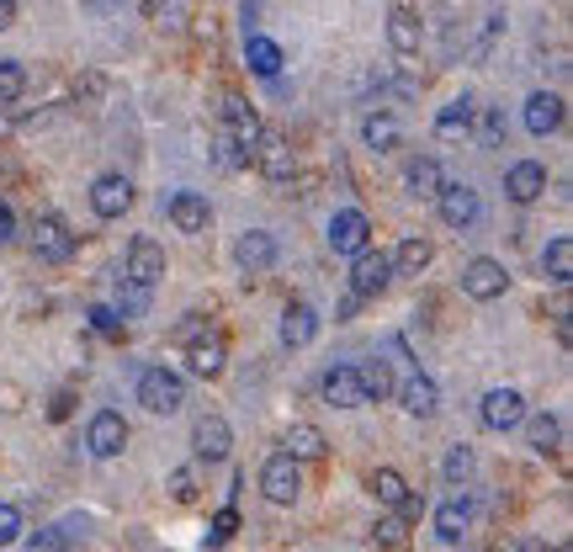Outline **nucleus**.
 Listing matches in <instances>:
<instances>
[{
    "instance_id": "38",
    "label": "nucleus",
    "mask_w": 573,
    "mask_h": 552,
    "mask_svg": "<svg viewBox=\"0 0 573 552\" xmlns=\"http://www.w3.org/2000/svg\"><path fill=\"white\" fill-rule=\"evenodd\" d=\"M377 548H388V552L410 548V520H404V515H382V520H377Z\"/></svg>"
},
{
    "instance_id": "30",
    "label": "nucleus",
    "mask_w": 573,
    "mask_h": 552,
    "mask_svg": "<svg viewBox=\"0 0 573 552\" xmlns=\"http://www.w3.org/2000/svg\"><path fill=\"white\" fill-rule=\"evenodd\" d=\"M404 181H410L414 197H436V192H441V181H447V176H441V159H436V155L410 159V176H404Z\"/></svg>"
},
{
    "instance_id": "1",
    "label": "nucleus",
    "mask_w": 573,
    "mask_h": 552,
    "mask_svg": "<svg viewBox=\"0 0 573 552\" xmlns=\"http://www.w3.org/2000/svg\"><path fill=\"white\" fill-rule=\"evenodd\" d=\"M218 128H223V133H229V139H234V144L249 155V165H255V144H260V133H266V128H260V112L249 107L245 96H234V91H229V96L218 101Z\"/></svg>"
},
{
    "instance_id": "44",
    "label": "nucleus",
    "mask_w": 573,
    "mask_h": 552,
    "mask_svg": "<svg viewBox=\"0 0 573 552\" xmlns=\"http://www.w3.org/2000/svg\"><path fill=\"white\" fill-rule=\"evenodd\" d=\"M144 292H149V287H138V281L123 276V287H118V314H144Z\"/></svg>"
},
{
    "instance_id": "29",
    "label": "nucleus",
    "mask_w": 573,
    "mask_h": 552,
    "mask_svg": "<svg viewBox=\"0 0 573 552\" xmlns=\"http://www.w3.org/2000/svg\"><path fill=\"white\" fill-rule=\"evenodd\" d=\"M541 272H547V281H558V287L573 281V239L569 235H558L541 250Z\"/></svg>"
},
{
    "instance_id": "49",
    "label": "nucleus",
    "mask_w": 573,
    "mask_h": 552,
    "mask_svg": "<svg viewBox=\"0 0 573 552\" xmlns=\"http://www.w3.org/2000/svg\"><path fill=\"white\" fill-rule=\"evenodd\" d=\"M16 27V0H0V33Z\"/></svg>"
},
{
    "instance_id": "8",
    "label": "nucleus",
    "mask_w": 573,
    "mask_h": 552,
    "mask_svg": "<svg viewBox=\"0 0 573 552\" xmlns=\"http://www.w3.org/2000/svg\"><path fill=\"white\" fill-rule=\"evenodd\" d=\"M127 207H133V181H127V176L107 170V176L90 181V213H96V218H123Z\"/></svg>"
},
{
    "instance_id": "34",
    "label": "nucleus",
    "mask_w": 573,
    "mask_h": 552,
    "mask_svg": "<svg viewBox=\"0 0 573 552\" xmlns=\"http://www.w3.org/2000/svg\"><path fill=\"white\" fill-rule=\"evenodd\" d=\"M356 383H362V398H388L393 394V367L377 356L367 367H356Z\"/></svg>"
},
{
    "instance_id": "18",
    "label": "nucleus",
    "mask_w": 573,
    "mask_h": 552,
    "mask_svg": "<svg viewBox=\"0 0 573 552\" xmlns=\"http://www.w3.org/2000/svg\"><path fill=\"white\" fill-rule=\"evenodd\" d=\"M541 192H547V170H541L536 159H521V165H510V176H504V197L515 202V207H532Z\"/></svg>"
},
{
    "instance_id": "37",
    "label": "nucleus",
    "mask_w": 573,
    "mask_h": 552,
    "mask_svg": "<svg viewBox=\"0 0 573 552\" xmlns=\"http://www.w3.org/2000/svg\"><path fill=\"white\" fill-rule=\"evenodd\" d=\"M526 431H532V446L536 452H558V441H563V425H558V415H532V420H521Z\"/></svg>"
},
{
    "instance_id": "36",
    "label": "nucleus",
    "mask_w": 573,
    "mask_h": 552,
    "mask_svg": "<svg viewBox=\"0 0 573 552\" xmlns=\"http://www.w3.org/2000/svg\"><path fill=\"white\" fill-rule=\"evenodd\" d=\"M212 165H218V170H229V176H234V170H249V155L234 144V139H229V133H223V128L212 133Z\"/></svg>"
},
{
    "instance_id": "14",
    "label": "nucleus",
    "mask_w": 573,
    "mask_h": 552,
    "mask_svg": "<svg viewBox=\"0 0 573 552\" xmlns=\"http://www.w3.org/2000/svg\"><path fill=\"white\" fill-rule=\"evenodd\" d=\"M164 213H170V224L181 235H207V224H212V207H207L203 192H175L164 202Z\"/></svg>"
},
{
    "instance_id": "47",
    "label": "nucleus",
    "mask_w": 573,
    "mask_h": 552,
    "mask_svg": "<svg viewBox=\"0 0 573 552\" xmlns=\"http://www.w3.org/2000/svg\"><path fill=\"white\" fill-rule=\"evenodd\" d=\"M70 404H75V394H70V388H59L53 404H48V420H64V415H70Z\"/></svg>"
},
{
    "instance_id": "31",
    "label": "nucleus",
    "mask_w": 573,
    "mask_h": 552,
    "mask_svg": "<svg viewBox=\"0 0 573 552\" xmlns=\"http://www.w3.org/2000/svg\"><path fill=\"white\" fill-rule=\"evenodd\" d=\"M430 255H436V250H430V239H404V244H399V255H388V261H393V276H419L425 272V266H430Z\"/></svg>"
},
{
    "instance_id": "35",
    "label": "nucleus",
    "mask_w": 573,
    "mask_h": 552,
    "mask_svg": "<svg viewBox=\"0 0 573 552\" xmlns=\"http://www.w3.org/2000/svg\"><path fill=\"white\" fill-rule=\"evenodd\" d=\"M473 133H478L484 149H504V112L499 107H478L473 112Z\"/></svg>"
},
{
    "instance_id": "19",
    "label": "nucleus",
    "mask_w": 573,
    "mask_h": 552,
    "mask_svg": "<svg viewBox=\"0 0 573 552\" xmlns=\"http://www.w3.org/2000/svg\"><path fill=\"white\" fill-rule=\"evenodd\" d=\"M388 43H393V53H419V43H425V22L414 16L410 5H393L388 11Z\"/></svg>"
},
{
    "instance_id": "46",
    "label": "nucleus",
    "mask_w": 573,
    "mask_h": 552,
    "mask_svg": "<svg viewBox=\"0 0 573 552\" xmlns=\"http://www.w3.org/2000/svg\"><path fill=\"white\" fill-rule=\"evenodd\" d=\"M207 329H212V324H207L203 314H186V324H181V329H175V340H181V346H186V340H197V335H207Z\"/></svg>"
},
{
    "instance_id": "20",
    "label": "nucleus",
    "mask_w": 573,
    "mask_h": 552,
    "mask_svg": "<svg viewBox=\"0 0 573 552\" xmlns=\"http://www.w3.org/2000/svg\"><path fill=\"white\" fill-rule=\"evenodd\" d=\"M467 526H473V500H467V494H451V500L436 505V537H441V542H462Z\"/></svg>"
},
{
    "instance_id": "40",
    "label": "nucleus",
    "mask_w": 573,
    "mask_h": 552,
    "mask_svg": "<svg viewBox=\"0 0 573 552\" xmlns=\"http://www.w3.org/2000/svg\"><path fill=\"white\" fill-rule=\"evenodd\" d=\"M473 468H478L473 446H451V452H447V463H441V473H447V483H467V478H473Z\"/></svg>"
},
{
    "instance_id": "15",
    "label": "nucleus",
    "mask_w": 573,
    "mask_h": 552,
    "mask_svg": "<svg viewBox=\"0 0 573 552\" xmlns=\"http://www.w3.org/2000/svg\"><path fill=\"white\" fill-rule=\"evenodd\" d=\"M164 276V250L155 244L149 235H138L127 244V281H138V287H155Z\"/></svg>"
},
{
    "instance_id": "9",
    "label": "nucleus",
    "mask_w": 573,
    "mask_h": 552,
    "mask_svg": "<svg viewBox=\"0 0 573 552\" xmlns=\"http://www.w3.org/2000/svg\"><path fill=\"white\" fill-rule=\"evenodd\" d=\"M260 494H266L271 505H292V500L303 494V473H297V463H292L286 452L260 468Z\"/></svg>"
},
{
    "instance_id": "22",
    "label": "nucleus",
    "mask_w": 573,
    "mask_h": 552,
    "mask_svg": "<svg viewBox=\"0 0 573 552\" xmlns=\"http://www.w3.org/2000/svg\"><path fill=\"white\" fill-rule=\"evenodd\" d=\"M526 128H532L536 139L558 133V128H563V96H558V91H536L532 101H526Z\"/></svg>"
},
{
    "instance_id": "43",
    "label": "nucleus",
    "mask_w": 573,
    "mask_h": 552,
    "mask_svg": "<svg viewBox=\"0 0 573 552\" xmlns=\"http://www.w3.org/2000/svg\"><path fill=\"white\" fill-rule=\"evenodd\" d=\"M22 511L16 505H0V548H11V542H22Z\"/></svg>"
},
{
    "instance_id": "2",
    "label": "nucleus",
    "mask_w": 573,
    "mask_h": 552,
    "mask_svg": "<svg viewBox=\"0 0 573 552\" xmlns=\"http://www.w3.org/2000/svg\"><path fill=\"white\" fill-rule=\"evenodd\" d=\"M138 404H144L149 415H175V409L186 404V383H181L170 367H149V372L138 377Z\"/></svg>"
},
{
    "instance_id": "45",
    "label": "nucleus",
    "mask_w": 573,
    "mask_h": 552,
    "mask_svg": "<svg viewBox=\"0 0 573 552\" xmlns=\"http://www.w3.org/2000/svg\"><path fill=\"white\" fill-rule=\"evenodd\" d=\"M234 531H240V515H234V511H218V520H212V537H207V542H212V548H223Z\"/></svg>"
},
{
    "instance_id": "6",
    "label": "nucleus",
    "mask_w": 573,
    "mask_h": 552,
    "mask_svg": "<svg viewBox=\"0 0 573 552\" xmlns=\"http://www.w3.org/2000/svg\"><path fill=\"white\" fill-rule=\"evenodd\" d=\"M436 207H441V224H451V229H473V224H478V213H484L478 192H473V187H462V181H441Z\"/></svg>"
},
{
    "instance_id": "13",
    "label": "nucleus",
    "mask_w": 573,
    "mask_h": 552,
    "mask_svg": "<svg viewBox=\"0 0 573 552\" xmlns=\"http://www.w3.org/2000/svg\"><path fill=\"white\" fill-rule=\"evenodd\" d=\"M229 446H234V431H229L223 415H203V420L192 425V452H197L203 463H223Z\"/></svg>"
},
{
    "instance_id": "39",
    "label": "nucleus",
    "mask_w": 573,
    "mask_h": 552,
    "mask_svg": "<svg viewBox=\"0 0 573 552\" xmlns=\"http://www.w3.org/2000/svg\"><path fill=\"white\" fill-rule=\"evenodd\" d=\"M22 91H27V70L16 59H0V107H11Z\"/></svg>"
},
{
    "instance_id": "51",
    "label": "nucleus",
    "mask_w": 573,
    "mask_h": 552,
    "mask_svg": "<svg viewBox=\"0 0 573 552\" xmlns=\"http://www.w3.org/2000/svg\"><path fill=\"white\" fill-rule=\"evenodd\" d=\"M493 552H521V537H499V542H493Z\"/></svg>"
},
{
    "instance_id": "23",
    "label": "nucleus",
    "mask_w": 573,
    "mask_h": 552,
    "mask_svg": "<svg viewBox=\"0 0 573 552\" xmlns=\"http://www.w3.org/2000/svg\"><path fill=\"white\" fill-rule=\"evenodd\" d=\"M314 335H319V314H314L308 303H286L282 309V346L286 351H303Z\"/></svg>"
},
{
    "instance_id": "17",
    "label": "nucleus",
    "mask_w": 573,
    "mask_h": 552,
    "mask_svg": "<svg viewBox=\"0 0 573 552\" xmlns=\"http://www.w3.org/2000/svg\"><path fill=\"white\" fill-rule=\"evenodd\" d=\"M234 261H240L249 276L271 272V266H277V235H266V229H245V235L234 239Z\"/></svg>"
},
{
    "instance_id": "42",
    "label": "nucleus",
    "mask_w": 573,
    "mask_h": 552,
    "mask_svg": "<svg viewBox=\"0 0 573 552\" xmlns=\"http://www.w3.org/2000/svg\"><path fill=\"white\" fill-rule=\"evenodd\" d=\"M170 500H175V505H192V500H197V473H192V468H175V473H170Z\"/></svg>"
},
{
    "instance_id": "32",
    "label": "nucleus",
    "mask_w": 573,
    "mask_h": 552,
    "mask_svg": "<svg viewBox=\"0 0 573 552\" xmlns=\"http://www.w3.org/2000/svg\"><path fill=\"white\" fill-rule=\"evenodd\" d=\"M362 144H367V149H377V155L399 149V122L388 118V112H371V118L362 122Z\"/></svg>"
},
{
    "instance_id": "5",
    "label": "nucleus",
    "mask_w": 573,
    "mask_h": 552,
    "mask_svg": "<svg viewBox=\"0 0 573 552\" xmlns=\"http://www.w3.org/2000/svg\"><path fill=\"white\" fill-rule=\"evenodd\" d=\"M388 281H393V261L382 255V250H362V255H351V292L356 298H377V292H388Z\"/></svg>"
},
{
    "instance_id": "21",
    "label": "nucleus",
    "mask_w": 573,
    "mask_h": 552,
    "mask_svg": "<svg viewBox=\"0 0 573 552\" xmlns=\"http://www.w3.org/2000/svg\"><path fill=\"white\" fill-rule=\"evenodd\" d=\"M319 388H325V404H334V409H362L367 404L362 383H356V367H329Z\"/></svg>"
},
{
    "instance_id": "33",
    "label": "nucleus",
    "mask_w": 573,
    "mask_h": 552,
    "mask_svg": "<svg viewBox=\"0 0 573 552\" xmlns=\"http://www.w3.org/2000/svg\"><path fill=\"white\" fill-rule=\"evenodd\" d=\"M371 494H377L388 511H399V505L410 500L414 489L404 483V473H399V468H377V473H371Z\"/></svg>"
},
{
    "instance_id": "26",
    "label": "nucleus",
    "mask_w": 573,
    "mask_h": 552,
    "mask_svg": "<svg viewBox=\"0 0 573 552\" xmlns=\"http://www.w3.org/2000/svg\"><path fill=\"white\" fill-rule=\"evenodd\" d=\"M325 431H319V425H303V420H297V425H286V457H292V463H314V457H325Z\"/></svg>"
},
{
    "instance_id": "7",
    "label": "nucleus",
    "mask_w": 573,
    "mask_h": 552,
    "mask_svg": "<svg viewBox=\"0 0 573 552\" xmlns=\"http://www.w3.org/2000/svg\"><path fill=\"white\" fill-rule=\"evenodd\" d=\"M504 287H510V272L489 261V255H478V261H467L462 266V292L467 298H478V303H493V298H504Z\"/></svg>"
},
{
    "instance_id": "27",
    "label": "nucleus",
    "mask_w": 573,
    "mask_h": 552,
    "mask_svg": "<svg viewBox=\"0 0 573 552\" xmlns=\"http://www.w3.org/2000/svg\"><path fill=\"white\" fill-rule=\"evenodd\" d=\"M473 112H478V101H473V96L462 91L456 101H447V107L436 112V133H441V139H456V133H473Z\"/></svg>"
},
{
    "instance_id": "41",
    "label": "nucleus",
    "mask_w": 573,
    "mask_h": 552,
    "mask_svg": "<svg viewBox=\"0 0 573 552\" xmlns=\"http://www.w3.org/2000/svg\"><path fill=\"white\" fill-rule=\"evenodd\" d=\"M90 329H96V335H107V340H123V314H118V309H107V303H96V309H90Z\"/></svg>"
},
{
    "instance_id": "48",
    "label": "nucleus",
    "mask_w": 573,
    "mask_h": 552,
    "mask_svg": "<svg viewBox=\"0 0 573 552\" xmlns=\"http://www.w3.org/2000/svg\"><path fill=\"white\" fill-rule=\"evenodd\" d=\"M16 235V213H11V202H0V244Z\"/></svg>"
},
{
    "instance_id": "12",
    "label": "nucleus",
    "mask_w": 573,
    "mask_h": 552,
    "mask_svg": "<svg viewBox=\"0 0 573 552\" xmlns=\"http://www.w3.org/2000/svg\"><path fill=\"white\" fill-rule=\"evenodd\" d=\"M255 165H260V176L266 181H292V170H297V155H292V144H286L282 133H260V144H255Z\"/></svg>"
},
{
    "instance_id": "52",
    "label": "nucleus",
    "mask_w": 573,
    "mask_h": 552,
    "mask_svg": "<svg viewBox=\"0 0 573 552\" xmlns=\"http://www.w3.org/2000/svg\"><path fill=\"white\" fill-rule=\"evenodd\" d=\"M521 552H552L547 542H536V537H521Z\"/></svg>"
},
{
    "instance_id": "10",
    "label": "nucleus",
    "mask_w": 573,
    "mask_h": 552,
    "mask_svg": "<svg viewBox=\"0 0 573 552\" xmlns=\"http://www.w3.org/2000/svg\"><path fill=\"white\" fill-rule=\"evenodd\" d=\"M186 367L197 372V377H223V367H229V340L218 335V329H207L197 340H186Z\"/></svg>"
},
{
    "instance_id": "50",
    "label": "nucleus",
    "mask_w": 573,
    "mask_h": 552,
    "mask_svg": "<svg viewBox=\"0 0 573 552\" xmlns=\"http://www.w3.org/2000/svg\"><path fill=\"white\" fill-rule=\"evenodd\" d=\"M569 309H563V314H558V340H563V346H569V340H573V324H569Z\"/></svg>"
},
{
    "instance_id": "4",
    "label": "nucleus",
    "mask_w": 573,
    "mask_h": 552,
    "mask_svg": "<svg viewBox=\"0 0 573 552\" xmlns=\"http://www.w3.org/2000/svg\"><path fill=\"white\" fill-rule=\"evenodd\" d=\"M371 244V224L362 207H340L334 218H329V250L334 255H362Z\"/></svg>"
},
{
    "instance_id": "11",
    "label": "nucleus",
    "mask_w": 573,
    "mask_h": 552,
    "mask_svg": "<svg viewBox=\"0 0 573 552\" xmlns=\"http://www.w3.org/2000/svg\"><path fill=\"white\" fill-rule=\"evenodd\" d=\"M33 250H38L42 261H70V255H75V235H70V224H64L59 213H42L38 224H33Z\"/></svg>"
},
{
    "instance_id": "25",
    "label": "nucleus",
    "mask_w": 573,
    "mask_h": 552,
    "mask_svg": "<svg viewBox=\"0 0 573 552\" xmlns=\"http://www.w3.org/2000/svg\"><path fill=\"white\" fill-rule=\"evenodd\" d=\"M75 537H85V515H64L59 526H42L38 537L27 542V552H70Z\"/></svg>"
},
{
    "instance_id": "3",
    "label": "nucleus",
    "mask_w": 573,
    "mask_h": 552,
    "mask_svg": "<svg viewBox=\"0 0 573 552\" xmlns=\"http://www.w3.org/2000/svg\"><path fill=\"white\" fill-rule=\"evenodd\" d=\"M85 446H90V457H101V463L123 457L127 452V420L118 415V409L90 415V425H85Z\"/></svg>"
},
{
    "instance_id": "16",
    "label": "nucleus",
    "mask_w": 573,
    "mask_h": 552,
    "mask_svg": "<svg viewBox=\"0 0 573 552\" xmlns=\"http://www.w3.org/2000/svg\"><path fill=\"white\" fill-rule=\"evenodd\" d=\"M521 420H526V398L515 388H489L484 394V425L489 431H515Z\"/></svg>"
},
{
    "instance_id": "28",
    "label": "nucleus",
    "mask_w": 573,
    "mask_h": 552,
    "mask_svg": "<svg viewBox=\"0 0 573 552\" xmlns=\"http://www.w3.org/2000/svg\"><path fill=\"white\" fill-rule=\"evenodd\" d=\"M245 59H249V70H255L260 80L282 75V48H277L271 38H260V33H249V38H245Z\"/></svg>"
},
{
    "instance_id": "24",
    "label": "nucleus",
    "mask_w": 573,
    "mask_h": 552,
    "mask_svg": "<svg viewBox=\"0 0 573 552\" xmlns=\"http://www.w3.org/2000/svg\"><path fill=\"white\" fill-rule=\"evenodd\" d=\"M399 398H404V409H410L414 420H430V415L441 409V394H436V383H430L425 372H410V377L399 383Z\"/></svg>"
}]
</instances>
